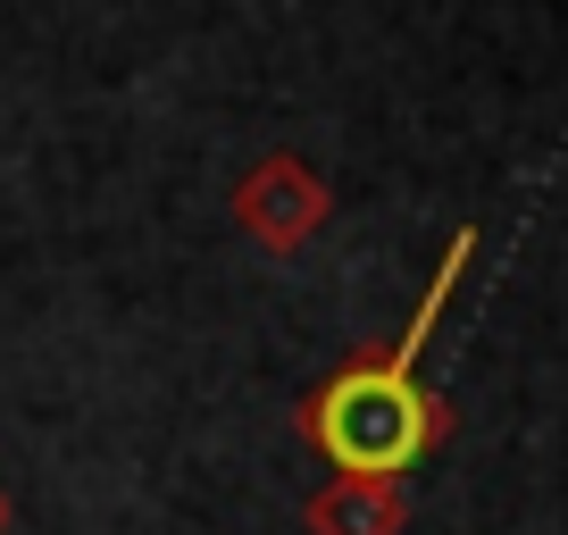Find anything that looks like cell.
Here are the masks:
<instances>
[{
  "instance_id": "1",
  "label": "cell",
  "mask_w": 568,
  "mask_h": 535,
  "mask_svg": "<svg viewBox=\"0 0 568 535\" xmlns=\"http://www.w3.org/2000/svg\"><path fill=\"white\" fill-rule=\"evenodd\" d=\"M468 260H477V226H460V234L444 243V268L426 276V293H418V310H409L402 335H393L385 352L343 360V369L302 402V435L335 461V477H385V485H402L409 468H418L426 452L452 435L444 402L409 376V360L426 352V335H435L444 302L460 293V268H468Z\"/></svg>"
},
{
  "instance_id": "2",
  "label": "cell",
  "mask_w": 568,
  "mask_h": 535,
  "mask_svg": "<svg viewBox=\"0 0 568 535\" xmlns=\"http://www.w3.org/2000/svg\"><path fill=\"white\" fill-rule=\"evenodd\" d=\"M326 210H335V193H326V176L302 151H267V160H251L234 176V226L260 251H276V260H293L326 226Z\"/></svg>"
},
{
  "instance_id": "3",
  "label": "cell",
  "mask_w": 568,
  "mask_h": 535,
  "mask_svg": "<svg viewBox=\"0 0 568 535\" xmlns=\"http://www.w3.org/2000/svg\"><path fill=\"white\" fill-rule=\"evenodd\" d=\"M402 518H409L402 485H385V477H335V485L310 494L302 527L310 535H402Z\"/></svg>"
},
{
  "instance_id": "4",
  "label": "cell",
  "mask_w": 568,
  "mask_h": 535,
  "mask_svg": "<svg viewBox=\"0 0 568 535\" xmlns=\"http://www.w3.org/2000/svg\"><path fill=\"white\" fill-rule=\"evenodd\" d=\"M0 535H9V494H0Z\"/></svg>"
}]
</instances>
